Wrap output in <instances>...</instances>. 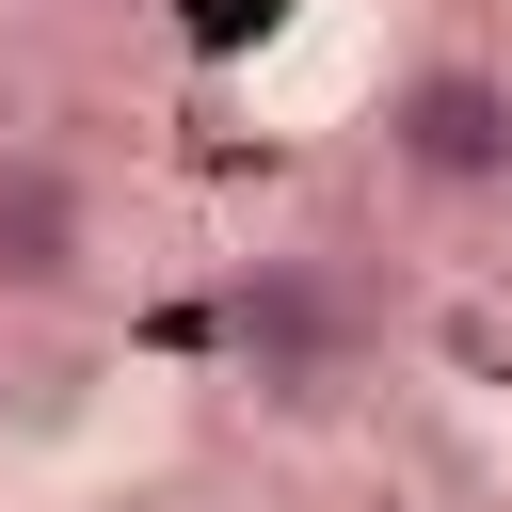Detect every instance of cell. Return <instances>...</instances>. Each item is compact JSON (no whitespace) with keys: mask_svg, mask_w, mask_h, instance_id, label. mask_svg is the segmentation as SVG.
Segmentation results:
<instances>
[{"mask_svg":"<svg viewBox=\"0 0 512 512\" xmlns=\"http://www.w3.org/2000/svg\"><path fill=\"white\" fill-rule=\"evenodd\" d=\"M224 352H240V384H272V400H336L352 368H368V304H352V272H320V256H256L240 288H224Z\"/></svg>","mask_w":512,"mask_h":512,"instance_id":"cell-1","label":"cell"},{"mask_svg":"<svg viewBox=\"0 0 512 512\" xmlns=\"http://www.w3.org/2000/svg\"><path fill=\"white\" fill-rule=\"evenodd\" d=\"M384 160L416 176V192H448V208H480V192H512V64H416L400 96H384Z\"/></svg>","mask_w":512,"mask_h":512,"instance_id":"cell-2","label":"cell"},{"mask_svg":"<svg viewBox=\"0 0 512 512\" xmlns=\"http://www.w3.org/2000/svg\"><path fill=\"white\" fill-rule=\"evenodd\" d=\"M96 272V192L48 144H0V304H64Z\"/></svg>","mask_w":512,"mask_h":512,"instance_id":"cell-3","label":"cell"},{"mask_svg":"<svg viewBox=\"0 0 512 512\" xmlns=\"http://www.w3.org/2000/svg\"><path fill=\"white\" fill-rule=\"evenodd\" d=\"M272 16H288V0H176V48H192V64H240Z\"/></svg>","mask_w":512,"mask_h":512,"instance_id":"cell-4","label":"cell"}]
</instances>
